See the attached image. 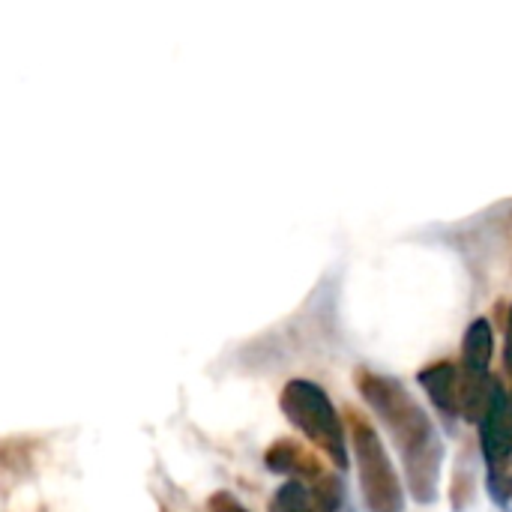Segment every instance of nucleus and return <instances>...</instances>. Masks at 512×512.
Returning a JSON list of instances; mask_svg holds the SVG:
<instances>
[{
    "label": "nucleus",
    "instance_id": "1",
    "mask_svg": "<svg viewBox=\"0 0 512 512\" xmlns=\"http://www.w3.org/2000/svg\"><path fill=\"white\" fill-rule=\"evenodd\" d=\"M354 381L366 405L393 435L405 462L408 489L414 501L432 504L438 495V477H441V462H444V447H441V438L435 435L432 420L399 381L375 375L369 369H357Z\"/></svg>",
    "mask_w": 512,
    "mask_h": 512
},
{
    "label": "nucleus",
    "instance_id": "2",
    "mask_svg": "<svg viewBox=\"0 0 512 512\" xmlns=\"http://www.w3.org/2000/svg\"><path fill=\"white\" fill-rule=\"evenodd\" d=\"M279 405L288 423H294V429H300L339 471L348 468V444H345L342 417L336 414V405L315 381H306V378L288 381L279 396Z\"/></svg>",
    "mask_w": 512,
    "mask_h": 512
},
{
    "label": "nucleus",
    "instance_id": "3",
    "mask_svg": "<svg viewBox=\"0 0 512 512\" xmlns=\"http://www.w3.org/2000/svg\"><path fill=\"white\" fill-rule=\"evenodd\" d=\"M348 435H351L357 474H360V486H363V498H366L369 512L405 510V492L390 465V456H387L375 426L357 408L348 411Z\"/></svg>",
    "mask_w": 512,
    "mask_h": 512
},
{
    "label": "nucleus",
    "instance_id": "4",
    "mask_svg": "<svg viewBox=\"0 0 512 512\" xmlns=\"http://www.w3.org/2000/svg\"><path fill=\"white\" fill-rule=\"evenodd\" d=\"M480 447H483V459H486L489 471H498L512 462L510 393L504 390L501 381L495 384L492 405H489L486 417L480 420Z\"/></svg>",
    "mask_w": 512,
    "mask_h": 512
},
{
    "label": "nucleus",
    "instance_id": "5",
    "mask_svg": "<svg viewBox=\"0 0 512 512\" xmlns=\"http://www.w3.org/2000/svg\"><path fill=\"white\" fill-rule=\"evenodd\" d=\"M417 381L444 417H462V366L453 360H438L420 369Z\"/></svg>",
    "mask_w": 512,
    "mask_h": 512
},
{
    "label": "nucleus",
    "instance_id": "6",
    "mask_svg": "<svg viewBox=\"0 0 512 512\" xmlns=\"http://www.w3.org/2000/svg\"><path fill=\"white\" fill-rule=\"evenodd\" d=\"M264 465H267L270 471L282 474V477L309 480V483H315L318 477L327 474L324 465H321V459H318L312 450H306L300 441H294V438H279V441H273V444L267 447V453H264Z\"/></svg>",
    "mask_w": 512,
    "mask_h": 512
},
{
    "label": "nucleus",
    "instance_id": "7",
    "mask_svg": "<svg viewBox=\"0 0 512 512\" xmlns=\"http://www.w3.org/2000/svg\"><path fill=\"white\" fill-rule=\"evenodd\" d=\"M492 354H495V336H492V327L489 321H474L465 333V342H462V372L465 375H489V363H492Z\"/></svg>",
    "mask_w": 512,
    "mask_h": 512
},
{
    "label": "nucleus",
    "instance_id": "8",
    "mask_svg": "<svg viewBox=\"0 0 512 512\" xmlns=\"http://www.w3.org/2000/svg\"><path fill=\"white\" fill-rule=\"evenodd\" d=\"M270 512H321L315 507L309 486H303L300 480H288L285 486L276 489V495L270 498Z\"/></svg>",
    "mask_w": 512,
    "mask_h": 512
},
{
    "label": "nucleus",
    "instance_id": "9",
    "mask_svg": "<svg viewBox=\"0 0 512 512\" xmlns=\"http://www.w3.org/2000/svg\"><path fill=\"white\" fill-rule=\"evenodd\" d=\"M309 495H312L315 507L321 512H336L342 507V501H345L342 483H339L333 474H324V477H318L315 483H309Z\"/></svg>",
    "mask_w": 512,
    "mask_h": 512
},
{
    "label": "nucleus",
    "instance_id": "10",
    "mask_svg": "<svg viewBox=\"0 0 512 512\" xmlns=\"http://www.w3.org/2000/svg\"><path fill=\"white\" fill-rule=\"evenodd\" d=\"M489 489H492V495H495V501L504 507V504H510L512 501V462L510 465H504V468H498V471H489Z\"/></svg>",
    "mask_w": 512,
    "mask_h": 512
},
{
    "label": "nucleus",
    "instance_id": "11",
    "mask_svg": "<svg viewBox=\"0 0 512 512\" xmlns=\"http://www.w3.org/2000/svg\"><path fill=\"white\" fill-rule=\"evenodd\" d=\"M207 507H210V512H246L237 504V498L228 495V492H216V495L207 501Z\"/></svg>",
    "mask_w": 512,
    "mask_h": 512
},
{
    "label": "nucleus",
    "instance_id": "12",
    "mask_svg": "<svg viewBox=\"0 0 512 512\" xmlns=\"http://www.w3.org/2000/svg\"><path fill=\"white\" fill-rule=\"evenodd\" d=\"M507 375L512 378V306L507 309Z\"/></svg>",
    "mask_w": 512,
    "mask_h": 512
},
{
    "label": "nucleus",
    "instance_id": "13",
    "mask_svg": "<svg viewBox=\"0 0 512 512\" xmlns=\"http://www.w3.org/2000/svg\"><path fill=\"white\" fill-rule=\"evenodd\" d=\"M510 408H512V390H510Z\"/></svg>",
    "mask_w": 512,
    "mask_h": 512
}]
</instances>
